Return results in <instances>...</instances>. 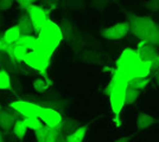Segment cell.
I'll return each mask as SVG.
<instances>
[{
    "instance_id": "cell-32",
    "label": "cell",
    "mask_w": 159,
    "mask_h": 142,
    "mask_svg": "<svg viewBox=\"0 0 159 142\" xmlns=\"http://www.w3.org/2000/svg\"><path fill=\"white\" fill-rule=\"evenodd\" d=\"M36 1H37V0H16V2L19 5V8L23 10V11H26L30 6L34 5Z\"/></svg>"
},
{
    "instance_id": "cell-23",
    "label": "cell",
    "mask_w": 159,
    "mask_h": 142,
    "mask_svg": "<svg viewBox=\"0 0 159 142\" xmlns=\"http://www.w3.org/2000/svg\"><path fill=\"white\" fill-rule=\"evenodd\" d=\"M27 130L29 128L26 127V124H25V122L24 120H17L16 122V124H14L13 129H12V131H13V135L18 139V140H23L25 135H26Z\"/></svg>"
},
{
    "instance_id": "cell-27",
    "label": "cell",
    "mask_w": 159,
    "mask_h": 142,
    "mask_svg": "<svg viewBox=\"0 0 159 142\" xmlns=\"http://www.w3.org/2000/svg\"><path fill=\"white\" fill-rule=\"evenodd\" d=\"M51 85H52V84H51L50 82H48L47 80H44L43 77H42V78H37V80L33 81V89H34L37 93H39V94L45 93Z\"/></svg>"
},
{
    "instance_id": "cell-30",
    "label": "cell",
    "mask_w": 159,
    "mask_h": 142,
    "mask_svg": "<svg viewBox=\"0 0 159 142\" xmlns=\"http://www.w3.org/2000/svg\"><path fill=\"white\" fill-rule=\"evenodd\" d=\"M48 133H49V127H48V126H44L42 129L36 130V131H34V137H36L37 142H45Z\"/></svg>"
},
{
    "instance_id": "cell-17",
    "label": "cell",
    "mask_w": 159,
    "mask_h": 142,
    "mask_svg": "<svg viewBox=\"0 0 159 142\" xmlns=\"http://www.w3.org/2000/svg\"><path fill=\"white\" fill-rule=\"evenodd\" d=\"M20 36H21V33H20L19 27H18V25H14V26L7 28L2 33V39H4V41H6L7 44H16L20 38Z\"/></svg>"
},
{
    "instance_id": "cell-35",
    "label": "cell",
    "mask_w": 159,
    "mask_h": 142,
    "mask_svg": "<svg viewBox=\"0 0 159 142\" xmlns=\"http://www.w3.org/2000/svg\"><path fill=\"white\" fill-rule=\"evenodd\" d=\"M145 7L150 11H157L159 10V0H148L147 2H145Z\"/></svg>"
},
{
    "instance_id": "cell-6",
    "label": "cell",
    "mask_w": 159,
    "mask_h": 142,
    "mask_svg": "<svg viewBox=\"0 0 159 142\" xmlns=\"http://www.w3.org/2000/svg\"><path fill=\"white\" fill-rule=\"evenodd\" d=\"M26 12L29 13L31 20L33 24V28L36 33H39V31L44 27V25L48 23L49 18V11L45 10L44 7H42L40 5H32L26 10Z\"/></svg>"
},
{
    "instance_id": "cell-8",
    "label": "cell",
    "mask_w": 159,
    "mask_h": 142,
    "mask_svg": "<svg viewBox=\"0 0 159 142\" xmlns=\"http://www.w3.org/2000/svg\"><path fill=\"white\" fill-rule=\"evenodd\" d=\"M10 108L16 110L17 113H19L20 115L25 118V117L38 116L39 104H37L32 101L18 100V101H13L12 103H10Z\"/></svg>"
},
{
    "instance_id": "cell-25",
    "label": "cell",
    "mask_w": 159,
    "mask_h": 142,
    "mask_svg": "<svg viewBox=\"0 0 159 142\" xmlns=\"http://www.w3.org/2000/svg\"><path fill=\"white\" fill-rule=\"evenodd\" d=\"M27 54H29V50H27L25 46L23 45H19V44H14V49H13V56L14 59L18 64H21L24 63L25 58H26Z\"/></svg>"
},
{
    "instance_id": "cell-10",
    "label": "cell",
    "mask_w": 159,
    "mask_h": 142,
    "mask_svg": "<svg viewBox=\"0 0 159 142\" xmlns=\"http://www.w3.org/2000/svg\"><path fill=\"white\" fill-rule=\"evenodd\" d=\"M137 54H138L140 59L143 62H146V63H151V62L157 61L159 56L158 51L156 49V45L144 43V41H141V44L138 46Z\"/></svg>"
},
{
    "instance_id": "cell-11",
    "label": "cell",
    "mask_w": 159,
    "mask_h": 142,
    "mask_svg": "<svg viewBox=\"0 0 159 142\" xmlns=\"http://www.w3.org/2000/svg\"><path fill=\"white\" fill-rule=\"evenodd\" d=\"M16 122L17 117L13 114L12 109H2V111L0 113V129L4 133H8L13 129Z\"/></svg>"
},
{
    "instance_id": "cell-15",
    "label": "cell",
    "mask_w": 159,
    "mask_h": 142,
    "mask_svg": "<svg viewBox=\"0 0 159 142\" xmlns=\"http://www.w3.org/2000/svg\"><path fill=\"white\" fill-rule=\"evenodd\" d=\"M60 27H61V31H62V34H63V39L69 43V41H71V38H73V36H74V33H75V30H76V28L73 26L71 21L69 20L68 18H66V17L62 18Z\"/></svg>"
},
{
    "instance_id": "cell-41",
    "label": "cell",
    "mask_w": 159,
    "mask_h": 142,
    "mask_svg": "<svg viewBox=\"0 0 159 142\" xmlns=\"http://www.w3.org/2000/svg\"><path fill=\"white\" fill-rule=\"evenodd\" d=\"M1 111H2V105L0 104V113H1Z\"/></svg>"
},
{
    "instance_id": "cell-34",
    "label": "cell",
    "mask_w": 159,
    "mask_h": 142,
    "mask_svg": "<svg viewBox=\"0 0 159 142\" xmlns=\"http://www.w3.org/2000/svg\"><path fill=\"white\" fill-rule=\"evenodd\" d=\"M16 0H0V12H6L13 6Z\"/></svg>"
},
{
    "instance_id": "cell-22",
    "label": "cell",
    "mask_w": 159,
    "mask_h": 142,
    "mask_svg": "<svg viewBox=\"0 0 159 142\" xmlns=\"http://www.w3.org/2000/svg\"><path fill=\"white\" fill-rule=\"evenodd\" d=\"M34 103L39 104L40 107L53 109L57 111H60L61 109L64 108V104H66V102L62 101V100H44V101H36Z\"/></svg>"
},
{
    "instance_id": "cell-18",
    "label": "cell",
    "mask_w": 159,
    "mask_h": 142,
    "mask_svg": "<svg viewBox=\"0 0 159 142\" xmlns=\"http://www.w3.org/2000/svg\"><path fill=\"white\" fill-rule=\"evenodd\" d=\"M157 122V118H154L153 116L148 115L146 113H139L138 117H137V128L139 130H144V129L151 127Z\"/></svg>"
},
{
    "instance_id": "cell-7",
    "label": "cell",
    "mask_w": 159,
    "mask_h": 142,
    "mask_svg": "<svg viewBox=\"0 0 159 142\" xmlns=\"http://www.w3.org/2000/svg\"><path fill=\"white\" fill-rule=\"evenodd\" d=\"M128 32H129V23L121 21V23L114 24L112 26L102 28L101 36L108 41H118V39H122Z\"/></svg>"
},
{
    "instance_id": "cell-40",
    "label": "cell",
    "mask_w": 159,
    "mask_h": 142,
    "mask_svg": "<svg viewBox=\"0 0 159 142\" xmlns=\"http://www.w3.org/2000/svg\"><path fill=\"white\" fill-rule=\"evenodd\" d=\"M2 23H4V18H2V15L0 14V26L2 25Z\"/></svg>"
},
{
    "instance_id": "cell-24",
    "label": "cell",
    "mask_w": 159,
    "mask_h": 142,
    "mask_svg": "<svg viewBox=\"0 0 159 142\" xmlns=\"http://www.w3.org/2000/svg\"><path fill=\"white\" fill-rule=\"evenodd\" d=\"M148 83H150V78H148V77H135V78L129 80L128 87L141 91V90H144V89L147 87Z\"/></svg>"
},
{
    "instance_id": "cell-39",
    "label": "cell",
    "mask_w": 159,
    "mask_h": 142,
    "mask_svg": "<svg viewBox=\"0 0 159 142\" xmlns=\"http://www.w3.org/2000/svg\"><path fill=\"white\" fill-rule=\"evenodd\" d=\"M156 83H157V85H158V88H159V74L156 76Z\"/></svg>"
},
{
    "instance_id": "cell-12",
    "label": "cell",
    "mask_w": 159,
    "mask_h": 142,
    "mask_svg": "<svg viewBox=\"0 0 159 142\" xmlns=\"http://www.w3.org/2000/svg\"><path fill=\"white\" fill-rule=\"evenodd\" d=\"M17 25H18V27H19L20 33L21 34L32 36L33 32H34L32 20H31V18H30V15H29V13H27L26 11H23V13L20 14Z\"/></svg>"
},
{
    "instance_id": "cell-31",
    "label": "cell",
    "mask_w": 159,
    "mask_h": 142,
    "mask_svg": "<svg viewBox=\"0 0 159 142\" xmlns=\"http://www.w3.org/2000/svg\"><path fill=\"white\" fill-rule=\"evenodd\" d=\"M61 0H40V6L44 7L49 12H51L53 8L60 5Z\"/></svg>"
},
{
    "instance_id": "cell-13",
    "label": "cell",
    "mask_w": 159,
    "mask_h": 142,
    "mask_svg": "<svg viewBox=\"0 0 159 142\" xmlns=\"http://www.w3.org/2000/svg\"><path fill=\"white\" fill-rule=\"evenodd\" d=\"M80 127H82V123L71 117H63L62 121V133L64 135H70L74 131H76Z\"/></svg>"
},
{
    "instance_id": "cell-14",
    "label": "cell",
    "mask_w": 159,
    "mask_h": 142,
    "mask_svg": "<svg viewBox=\"0 0 159 142\" xmlns=\"http://www.w3.org/2000/svg\"><path fill=\"white\" fill-rule=\"evenodd\" d=\"M16 44H19L25 46L27 50H31V51H36L38 46H39V41H38V37H34V36H25V34H21L20 38L18 39V41Z\"/></svg>"
},
{
    "instance_id": "cell-42",
    "label": "cell",
    "mask_w": 159,
    "mask_h": 142,
    "mask_svg": "<svg viewBox=\"0 0 159 142\" xmlns=\"http://www.w3.org/2000/svg\"><path fill=\"white\" fill-rule=\"evenodd\" d=\"M158 63H159V56H158Z\"/></svg>"
},
{
    "instance_id": "cell-19",
    "label": "cell",
    "mask_w": 159,
    "mask_h": 142,
    "mask_svg": "<svg viewBox=\"0 0 159 142\" xmlns=\"http://www.w3.org/2000/svg\"><path fill=\"white\" fill-rule=\"evenodd\" d=\"M0 90H7V91H11L14 94L11 75L2 68H0Z\"/></svg>"
},
{
    "instance_id": "cell-20",
    "label": "cell",
    "mask_w": 159,
    "mask_h": 142,
    "mask_svg": "<svg viewBox=\"0 0 159 142\" xmlns=\"http://www.w3.org/2000/svg\"><path fill=\"white\" fill-rule=\"evenodd\" d=\"M69 44H70V46H71V49H73V51L76 54L82 52V49H83V46H84V41H83L82 36H81V33H80L77 30H75V33H74L71 41H69Z\"/></svg>"
},
{
    "instance_id": "cell-16",
    "label": "cell",
    "mask_w": 159,
    "mask_h": 142,
    "mask_svg": "<svg viewBox=\"0 0 159 142\" xmlns=\"http://www.w3.org/2000/svg\"><path fill=\"white\" fill-rule=\"evenodd\" d=\"M80 59L84 63H89V64H101L102 63V58L101 54L96 51L93 50H84L80 54Z\"/></svg>"
},
{
    "instance_id": "cell-4",
    "label": "cell",
    "mask_w": 159,
    "mask_h": 142,
    "mask_svg": "<svg viewBox=\"0 0 159 142\" xmlns=\"http://www.w3.org/2000/svg\"><path fill=\"white\" fill-rule=\"evenodd\" d=\"M62 41L64 39H63V34H62L60 25L56 24L51 19H49L38 33L39 46L36 51H39L42 54H47L48 57H51L53 52L57 50V47L60 46Z\"/></svg>"
},
{
    "instance_id": "cell-26",
    "label": "cell",
    "mask_w": 159,
    "mask_h": 142,
    "mask_svg": "<svg viewBox=\"0 0 159 142\" xmlns=\"http://www.w3.org/2000/svg\"><path fill=\"white\" fill-rule=\"evenodd\" d=\"M24 122H25V124H26V127L29 129H31L33 131H36V130H38V129H42L45 124L42 122L38 116H33V117H25L24 118Z\"/></svg>"
},
{
    "instance_id": "cell-28",
    "label": "cell",
    "mask_w": 159,
    "mask_h": 142,
    "mask_svg": "<svg viewBox=\"0 0 159 142\" xmlns=\"http://www.w3.org/2000/svg\"><path fill=\"white\" fill-rule=\"evenodd\" d=\"M140 95V91L139 90H135V89L133 88H127V91H126V100H125V104L126 105H129V104H133L134 102L137 101V98L139 97Z\"/></svg>"
},
{
    "instance_id": "cell-1",
    "label": "cell",
    "mask_w": 159,
    "mask_h": 142,
    "mask_svg": "<svg viewBox=\"0 0 159 142\" xmlns=\"http://www.w3.org/2000/svg\"><path fill=\"white\" fill-rule=\"evenodd\" d=\"M127 21L129 23V32L139 41L159 46V26L148 15H138L127 12Z\"/></svg>"
},
{
    "instance_id": "cell-29",
    "label": "cell",
    "mask_w": 159,
    "mask_h": 142,
    "mask_svg": "<svg viewBox=\"0 0 159 142\" xmlns=\"http://www.w3.org/2000/svg\"><path fill=\"white\" fill-rule=\"evenodd\" d=\"M61 133H62V123H61V126L55 127V128H50L49 127V133H48L45 142H56V140L60 136Z\"/></svg>"
},
{
    "instance_id": "cell-37",
    "label": "cell",
    "mask_w": 159,
    "mask_h": 142,
    "mask_svg": "<svg viewBox=\"0 0 159 142\" xmlns=\"http://www.w3.org/2000/svg\"><path fill=\"white\" fill-rule=\"evenodd\" d=\"M131 137L132 136H124V137H120L118 140H115L114 142H129L131 141Z\"/></svg>"
},
{
    "instance_id": "cell-33",
    "label": "cell",
    "mask_w": 159,
    "mask_h": 142,
    "mask_svg": "<svg viewBox=\"0 0 159 142\" xmlns=\"http://www.w3.org/2000/svg\"><path fill=\"white\" fill-rule=\"evenodd\" d=\"M11 78H12V87H13L14 94H18L21 90V83L17 75H11Z\"/></svg>"
},
{
    "instance_id": "cell-5",
    "label": "cell",
    "mask_w": 159,
    "mask_h": 142,
    "mask_svg": "<svg viewBox=\"0 0 159 142\" xmlns=\"http://www.w3.org/2000/svg\"><path fill=\"white\" fill-rule=\"evenodd\" d=\"M50 61H51V57H48L47 54H42L39 51H31L27 54L24 64L27 65L30 69L37 71L38 74L42 75V77L44 80H47L48 82H50L52 84V82L49 78V75H48V69L51 63Z\"/></svg>"
},
{
    "instance_id": "cell-21",
    "label": "cell",
    "mask_w": 159,
    "mask_h": 142,
    "mask_svg": "<svg viewBox=\"0 0 159 142\" xmlns=\"http://www.w3.org/2000/svg\"><path fill=\"white\" fill-rule=\"evenodd\" d=\"M88 127H89V123L82 126V127H80L76 131H74L73 134L66 136L68 142H83L84 136H86V134H87V130H88Z\"/></svg>"
},
{
    "instance_id": "cell-9",
    "label": "cell",
    "mask_w": 159,
    "mask_h": 142,
    "mask_svg": "<svg viewBox=\"0 0 159 142\" xmlns=\"http://www.w3.org/2000/svg\"><path fill=\"white\" fill-rule=\"evenodd\" d=\"M38 117L45 126L50 127V128L58 127L63 121V117H62V114L60 111L50 108H45V107H40V105L38 109Z\"/></svg>"
},
{
    "instance_id": "cell-36",
    "label": "cell",
    "mask_w": 159,
    "mask_h": 142,
    "mask_svg": "<svg viewBox=\"0 0 159 142\" xmlns=\"http://www.w3.org/2000/svg\"><path fill=\"white\" fill-rule=\"evenodd\" d=\"M56 142H68V140H66V135H64L63 133H61L60 136L57 137Z\"/></svg>"
},
{
    "instance_id": "cell-38",
    "label": "cell",
    "mask_w": 159,
    "mask_h": 142,
    "mask_svg": "<svg viewBox=\"0 0 159 142\" xmlns=\"http://www.w3.org/2000/svg\"><path fill=\"white\" fill-rule=\"evenodd\" d=\"M0 142H5V134L1 129H0Z\"/></svg>"
},
{
    "instance_id": "cell-3",
    "label": "cell",
    "mask_w": 159,
    "mask_h": 142,
    "mask_svg": "<svg viewBox=\"0 0 159 142\" xmlns=\"http://www.w3.org/2000/svg\"><path fill=\"white\" fill-rule=\"evenodd\" d=\"M111 80L114 82V87H113L112 91L109 94V102H111V108L114 116H115V121L116 124L119 126V116L122 111L125 104V100H126V91L128 88V77L124 74L122 71H120L119 69H115L113 76Z\"/></svg>"
},
{
    "instance_id": "cell-2",
    "label": "cell",
    "mask_w": 159,
    "mask_h": 142,
    "mask_svg": "<svg viewBox=\"0 0 159 142\" xmlns=\"http://www.w3.org/2000/svg\"><path fill=\"white\" fill-rule=\"evenodd\" d=\"M116 69L126 75L128 80L135 77H147L150 75L151 63L141 61L135 50L125 49L116 61Z\"/></svg>"
}]
</instances>
